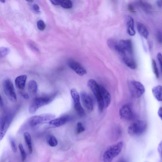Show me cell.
Returning <instances> with one entry per match:
<instances>
[{"mask_svg":"<svg viewBox=\"0 0 162 162\" xmlns=\"http://www.w3.org/2000/svg\"><path fill=\"white\" fill-rule=\"evenodd\" d=\"M48 143L49 145L51 147H54L57 146L58 141L55 137L53 136H51L49 137Z\"/></svg>","mask_w":162,"mask_h":162,"instance_id":"cell-23","label":"cell"},{"mask_svg":"<svg viewBox=\"0 0 162 162\" xmlns=\"http://www.w3.org/2000/svg\"><path fill=\"white\" fill-rule=\"evenodd\" d=\"M33 9L35 12H39L40 10V8L38 5L37 4H34L33 6Z\"/></svg>","mask_w":162,"mask_h":162,"instance_id":"cell-35","label":"cell"},{"mask_svg":"<svg viewBox=\"0 0 162 162\" xmlns=\"http://www.w3.org/2000/svg\"><path fill=\"white\" fill-rule=\"evenodd\" d=\"M152 67L153 72H154L155 74L156 78H159V73L157 64H156L155 60L153 59L152 60Z\"/></svg>","mask_w":162,"mask_h":162,"instance_id":"cell-26","label":"cell"},{"mask_svg":"<svg viewBox=\"0 0 162 162\" xmlns=\"http://www.w3.org/2000/svg\"><path fill=\"white\" fill-rule=\"evenodd\" d=\"M123 143L120 142L109 147L104 153L102 156L103 162H112L119 155L122 149Z\"/></svg>","mask_w":162,"mask_h":162,"instance_id":"cell-1","label":"cell"},{"mask_svg":"<svg viewBox=\"0 0 162 162\" xmlns=\"http://www.w3.org/2000/svg\"><path fill=\"white\" fill-rule=\"evenodd\" d=\"M157 58L159 65H160L161 70L162 69V55L160 53H159L157 55Z\"/></svg>","mask_w":162,"mask_h":162,"instance_id":"cell-33","label":"cell"},{"mask_svg":"<svg viewBox=\"0 0 162 162\" xmlns=\"http://www.w3.org/2000/svg\"><path fill=\"white\" fill-rule=\"evenodd\" d=\"M119 115L122 119L126 120H130L132 119L134 117L132 110L128 104L123 105L120 109Z\"/></svg>","mask_w":162,"mask_h":162,"instance_id":"cell-12","label":"cell"},{"mask_svg":"<svg viewBox=\"0 0 162 162\" xmlns=\"http://www.w3.org/2000/svg\"><path fill=\"white\" fill-rule=\"evenodd\" d=\"M136 3L144 12L147 13L152 12V5L148 2L144 1H137Z\"/></svg>","mask_w":162,"mask_h":162,"instance_id":"cell-17","label":"cell"},{"mask_svg":"<svg viewBox=\"0 0 162 162\" xmlns=\"http://www.w3.org/2000/svg\"><path fill=\"white\" fill-rule=\"evenodd\" d=\"M37 26L39 30L41 31H43L45 28L46 25L43 20H40L37 22Z\"/></svg>","mask_w":162,"mask_h":162,"instance_id":"cell-29","label":"cell"},{"mask_svg":"<svg viewBox=\"0 0 162 162\" xmlns=\"http://www.w3.org/2000/svg\"><path fill=\"white\" fill-rule=\"evenodd\" d=\"M70 119V117L69 116L65 115L57 119L51 120L49 122V123L54 127H58L64 125L69 121Z\"/></svg>","mask_w":162,"mask_h":162,"instance_id":"cell-14","label":"cell"},{"mask_svg":"<svg viewBox=\"0 0 162 162\" xmlns=\"http://www.w3.org/2000/svg\"><path fill=\"white\" fill-rule=\"evenodd\" d=\"M80 96L85 108L89 112H92L93 109V103L91 97L88 93L84 91L81 92Z\"/></svg>","mask_w":162,"mask_h":162,"instance_id":"cell-9","label":"cell"},{"mask_svg":"<svg viewBox=\"0 0 162 162\" xmlns=\"http://www.w3.org/2000/svg\"><path fill=\"white\" fill-rule=\"evenodd\" d=\"M147 124L142 120H137L131 124L128 129L129 134L132 136H140L146 130Z\"/></svg>","mask_w":162,"mask_h":162,"instance_id":"cell-2","label":"cell"},{"mask_svg":"<svg viewBox=\"0 0 162 162\" xmlns=\"http://www.w3.org/2000/svg\"><path fill=\"white\" fill-rule=\"evenodd\" d=\"M156 37L158 42L161 44L162 43V34L161 32L160 31H159L157 32L156 34Z\"/></svg>","mask_w":162,"mask_h":162,"instance_id":"cell-32","label":"cell"},{"mask_svg":"<svg viewBox=\"0 0 162 162\" xmlns=\"http://www.w3.org/2000/svg\"><path fill=\"white\" fill-rule=\"evenodd\" d=\"M12 119V117L11 115H8L3 120L0 127V141L3 139L7 132Z\"/></svg>","mask_w":162,"mask_h":162,"instance_id":"cell-10","label":"cell"},{"mask_svg":"<svg viewBox=\"0 0 162 162\" xmlns=\"http://www.w3.org/2000/svg\"><path fill=\"white\" fill-rule=\"evenodd\" d=\"M157 5L159 8H161L162 7V1H157Z\"/></svg>","mask_w":162,"mask_h":162,"instance_id":"cell-39","label":"cell"},{"mask_svg":"<svg viewBox=\"0 0 162 162\" xmlns=\"http://www.w3.org/2000/svg\"><path fill=\"white\" fill-rule=\"evenodd\" d=\"M62 7L65 9H69L73 7L72 3L69 0L61 1V4Z\"/></svg>","mask_w":162,"mask_h":162,"instance_id":"cell-22","label":"cell"},{"mask_svg":"<svg viewBox=\"0 0 162 162\" xmlns=\"http://www.w3.org/2000/svg\"><path fill=\"white\" fill-rule=\"evenodd\" d=\"M3 101L1 95V94H0V107H2L3 106Z\"/></svg>","mask_w":162,"mask_h":162,"instance_id":"cell-40","label":"cell"},{"mask_svg":"<svg viewBox=\"0 0 162 162\" xmlns=\"http://www.w3.org/2000/svg\"><path fill=\"white\" fill-rule=\"evenodd\" d=\"M85 131V128L83 124L81 122H78L77 123V133L78 134H80Z\"/></svg>","mask_w":162,"mask_h":162,"instance_id":"cell-27","label":"cell"},{"mask_svg":"<svg viewBox=\"0 0 162 162\" xmlns=\"http://www.w3.org/2000/svg\"><path fill=\"white\" fill-rule=\"evenodd\" d=\"M54 5H59L61 4V1H54L52 0L50 1Z\"/></svg>","mask_w":162,"mask_h":162,"instance_id":"cell-36","label":"cell"},{"mask_svg":"<svg viewBox=\"0 0 162 162\" xmlns=\"http://www.w3.org/2000/svg\"><path fill=\"white\" fill-rule=\"evenodd\" d=\"M54 96L49 97H38L33 100L30 105L29 111L30 113H33L41 107L48 105L51 102L54 98Z\"/></svg>","mask_w":162,"mask_h":162,"instance_id":"cell-4","label":"cell"},{"mask_svg":"<svg viewBox=\"0 0 162 162\" xmlns=\"http://www.w3.org/2000/svg\"><path fill=\"white\" fill-rule=\"evenodd\" d=\"M158 115L159 117H160L161 119H162V108L161 107L159 109L158 112Z\"/></svg>","mask_w":162,"mask_h":162,"instance_id":"cell-38","label":"cell"},{"mask_svg":"<svg viewBox=\"0 0 162 162\" xmlns=\"http://www.w3.org/2000/svg\"><path fill=\"white\" fill-rule=\"evenodd\" d=\"M128 86L131 94L134 98L141 97L145 92L144 86L138 81H131L129 82Z\"/></svg>","mask_w":162,"mask_h":162,"instance_id":"cell-5","label":"cell"},{"mask_svg":"<svg viewBox=\"0 0 162 162\" xmlns=\"http://www.w3.org/2000/svg\"><path fill=\"white\" fill-rule=\"evenodd\" d=\"M10 51L9 48L4 47H0V58H3L9 53Z\"/></svg>","mask_w":162,"mask_h":162,"instance_id":"cell-25","label":"cell"},{"mask_svg":"<svg viewBox=\"0 0 162 162\" xmlns=\"http://www.w3.org/2000/svg\"><path fill=\"white\" fill-rule=\"evenodd\" d=\"M99 85L101 99L102 101L105 109L108 108L111 104V95L105 87L101 85Z\"/></svg>","mask_w":162,"mask_h":162,"instance_id":"cell-13","label":"cell"},{"mask_svg":"<svg viewBox=\"0 0 162 162\" xmlns=\"http://www.w3.org/2000/svg\"><path fill=\"white\" fill-rule=\"evenodd\" d=\"M24 137L25 141L28 148L29 153L31 154L33 152L31 136L29 132H26L24 134Z\"/></svg>","mask_w":162,"mask_h":162,"instance_id":"cell-21","label":"cell"},{"mask_svg":"<svg viewBox=\"0 0 162 162\" xmlns=\"http://www.w3.org/2000/svg\"><path fill=\"white\" fill-rule=\"evenodd\" d=\"M55 117V115L52 114H43L30 117L28 122L30 125L33 127L43 122L52 120Z\"/></svg>","mask_w":162,"mask_h":162,"instance_id":"cell-7","label":"cell"},{"mask_svg":"<svg viewBox=\"0 0 162 162\" xmlns=\"http://www.w3.org/2000/svg\"><path fill=\"white\" fill-rule=\"evenodd\" d=\"M71 94L74 102V108L78 114L81 116L85 115V112L80 102V96L77 91L75 89L71 90Z\"/></svg>","mask_w":162,"mask_h":162,"instance_id":"cell-8","label":"cell"},{"mask_svg":"<svg viewBox=\"0 0 162 162\" xmlns=\"http://www.w3.org/2000/svg\"><path fill=\"white\" fill-rule=\"evenodd\" d=\"M153 96L159 102H161L162 99V87L160 85L153 87L152 89Z\"/></svg>","mask_w":162,"mask_h":162,"instance_id":"cell-19","label":"cell"},{"mask_svg":"<svg viewBox=\"0 0 162 162\" xmlns=\"http://www.w3.org/2000/svg\"><path fill=\"white\" fill-rule=\"evenodd\" d=\"M127 26L128 34L131 36L135 35L136 31L134 28V19L131 16H128L127 18Z\"/></svg>","mask_w":162,"mask_h":162,"instance_id":"cell-16","label":"cell"},{"mask_svg":"<svg viewBox=\"0 0 162 162\" xmlns=\"http://www.w3.org/2000/svg\"><path fill=\"white\" fill-rule=\"evenodd\" d=\"M158 151L159 153V154L161 155V152H162V143L161 142L160 144H159L158 147Z\"/></svg>","mask_w":162,"mask_h":162,"instance_id":"cell-37","label":"cell"},{"mask_svg":"<svg viewBox=\"0 0 162 162\" xmlns=\"http://www.w3.org/2000/svg\"><path fill=\"white\" fill-rule=\"evenodd\" d=\"M10 142L13 152L14 153L16 152L17 151V148L14 140L12 138H10Z\"/></svg>","mask_w":162,"mask_h":162,"instance_id":"cell-28","label":"cell"},{"mask_svg":"<svg viewBox=\"0 0 162 162\" xmlns=\"http://www.w3.org/2000/svg\"><path fill=\"white\" fill-rule=\"evenodd\" d=\"M27 76L26 75L19 76L15 80L16 87L19 89L23 90L25 87Z\"/></svg>","mask_w":162,"mask_h":162,"instance_id":"cell-15","label":"cell"},{"mask_svg":"<svg viewBox=\"0 0 162 162\" xmlns=\"http://www.w3.org/2000/svg\"><path fill=\"white\" fill-rule=\"evenodd\" d=\"M37 84L36 81L31 80L29 81L28 84V89L29 92L31 94H36L37 92Z\"/></svg>","mask_w":162,"mask_h":162,"instance_id":"cell-20","label":"cell"},{"mask_svg":"<svg viewBox=\"0 0 162 162\" xmlns=\"http://www.w3.org/2000/svg\"><path fill=\"white\" fill-rule=\"evenodd\" d=\"M20 94L26 100L29 99V97L28 93L26 92H20Z\"/></svg>","mask_w":162,"mask_h":162,"instance_id":"cell-34","label":"cell"},{"mask_svg":"<svg viewBox=\"0 0 162 162\" xmlns=\"http://www.w3.org/2000/svg\"><path fill=\"white\" fill-rule=\"evenodd\" d=\"M128 10L131 12L134 13L136 12L133 5L131 4H130L128 5Z\"/></svg>","mask_w":162,"mask_h":162,"instance_id":"cell-31","label":"cell"},{"mask_svg":"<svg viewBox=\"0 0 162 162\" xmlns=\"http://www.w3.org/2000/svg\"><path fill=\"white\" fill-rule=\"evenodd\" d=\"M68 66L79 75L83 76L86 74L87 71L85 68L75 60L70 59L68 60Z\"/></svg>","mask_w":162,"mask_h":162,"instance_id":"cell-11","label":"cell"},{"mask_svg":"<svg viewBox=\"0 0 162 162\" xmlns=\"http://www.w3.org/2000/svg\"><path fill=\"white\" fill-rule=\"evenodd\" d=\"M137 28L139 33L145 39H147L149 35V32L144 25L141 22L137 23Z\"/></svg>","mask_w":162,"mask_h":162,"instance_id":"cell-18","label":"cell"},{"mask_svg":"<svg viewBox=\"0 0 162 162\" xmlns=\"http://www.w3.org/2000/svg\"><path fill=\"white\" fill-rule=\"evenodd\" d=\"M117 43L115 42L112 39H109L108 41V44L109 47L114 49L115 46L116 45Z\"/></svg>","mask_w":162,"mask_h":162,"instance_id":"cell-30","label":"cell"},{"mask_svg":"<svg viewBox=\"0 0 162 162\" xmlns=\"http://www.w3.org/2000/svg\"><path fill=\"white\" fill-rule=\"evenodd\" d=\"M87 85L96 99L99 111L101 112H102L104 108L101 99L99 85L94 79H91L88 81Z\"/></svg>","mask_w":162,"mask_h":162,"instance_id":"cell-3","label":"cell"},{"mask_svg":"<svg viewBox=\"0 0 162 162\" xmlns=\"http://www.w3.org/2000/svg\"><path fill=\"white\" fill-rule=\"evenodd\" d=\"M18 148L21 153L22 161L24 162L26 160V153L24 149L23 145L20 144L19 145Z\"/></svg>","mask_w":162,"mask_h":162,"instance_id":"cell-24","label":"cell"},{"mask_svg":"<svg viewBox=\"0 0 162 162\" xmlns=\"http://www.w3.org/2000/svg\"><path fill=\"white\" fill-rule=\"evenodd\" d=\"M3 89L5 94L9 99L12 102L17 101L14 86L12 82L9 79H5L3 83Z\"/></svg>","mask_w":162,"mask_h":162,"instance_id":"cell-6","label":"cell"},{"mask_svg":"<svg viewBox=\"0 0 162 162\" xmlns=\"http://www.w3.org/2000/svg\"><path fill=\"white\" fill-rule=\"evenodd\" d=\"M0 1L2 3H4L5 2V1Z\"/></svg>","mask_w":162,"mask_h":162,"instance_id":"cell-41","label":"cell"}]
</instances>
